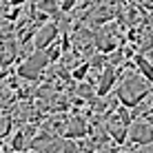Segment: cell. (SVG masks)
Returning <instances> with one entry per match:
<instances>
[{
	"instance_id": "obj_3",
	"label": "cell",
	"mask_w": 153,
	"mask_h": 153,
	"mask_svg": "<svg viewBox=\"0 0 153 153\" xmlns=\"http://www.w3.org/2000/svg\"><path fill=\"white\" fill-rule=\"evenodd\" d=\"M133 62H135V69H138L142 76L146 78L151 84H153V62L146 58L144 53H140V51H135V56H133Z\"/></svg>"
},
{
	"instance_id": "obj_1",
	"label": "cell",
	"mask_w": 153,
	"mask_h": 153,
	"mask_svg": "<svg viewBox=\"0 0 153 153\" xmlns=\"http://www.w3.org/2000/svg\"><path fill=\"white\" fill-rule=\"evenodd\" d=\"M153 142V122L146 118H135L129 124L126 142L122 144V151H138V146Z\"/></svg>"
},
{
	"instance_id": "obj_2",
	"label": "cell",
	"mask_w": 153,
	"mask_h": 153,
	"mask_svg": "<svg viewBox=\"0 0 153 153\" xmlns=\"http://www.w3.org/2000/svg\"><path fill=\"white\" fill-rule=\"evenodd\" d=\"M58 38H60V27H58L56 22H42V25H38V29H36V33H33V47L40 49V51H45L47 47H51Z\"/></svg>"
},
{
	"instance_id": "obj_4",
	"label": "cell",
	"mask_w": 153,
	"mask_h": 153,
	"mask_svg": "<svg viewBox=\"0 0 153 153\" xmlns=\"http://www.w3.org/2000/svg\"><path fill=\"white\" fill-rule=\"evenodd\" d=\"M22 2H25V0H9V4H11V7H20Z\"/></svg>"
}]
</instances>
